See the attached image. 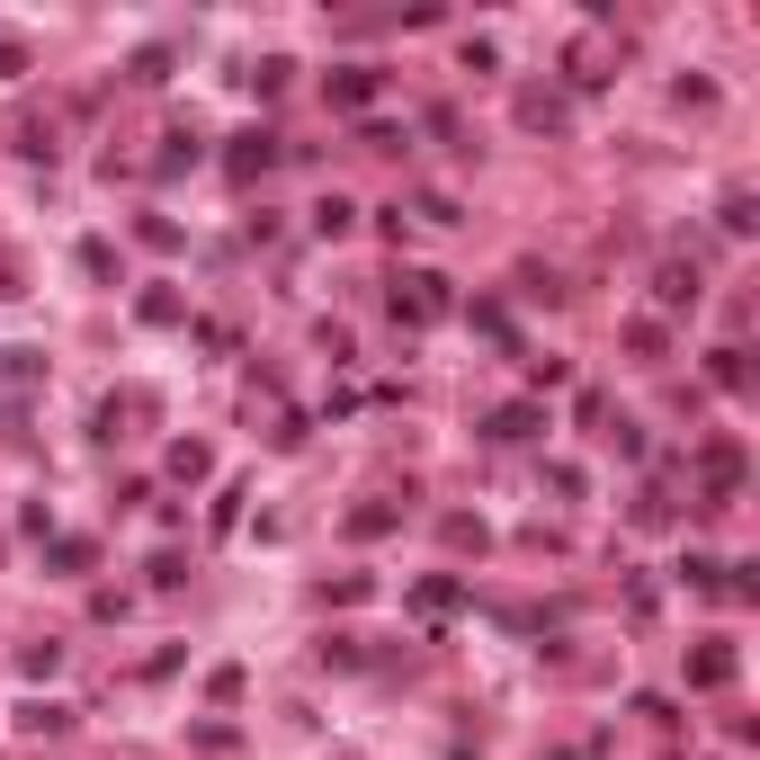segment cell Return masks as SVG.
Segmentation results:
<instances>
[{
    "label": "cell",
    "instance_id": "7a4b0ae2",
    "mask_svg": "<svg viewBox=\"0 0 760 760\" xmlns=\"http://www.w3.org/2000/svg\"><path fill=\"white\" fill-rule=\"evenodd\" d=\"M332 99H349V107H358V99H376V72H368V63H349L340 81H332Z\"/></svg>",
    "mask_w": 760,
    "mask_h": 760
},
{
    "label": "cell",
    "instance_id": "8992f818",
    "mask_svg": "<svg viewBox=\"0 0 760 760\" xmlns=\"http://www.w3.org/2000/svg\"><path fill=\"white\" fill-rule=\"evenodd\" d=\"M690 680H707V690H716V680H734V654H698V662H690Z\"/></svg>",
    "mask_w": 760,
    "mask_h": 760
},
{
    "label": "cell",
    "instance_id": "6da1fadb",
    "mask_svg": "<svg viewBox=\"0 0 760 760\" xmlns=\"http://www.w3.org/2000/svg\"><path fill=\"white\" fill-rule=\"evenodd\" d=\"M394 313H412V322H439V313H448L439 278H403V286H394Z\"/></svg>",
    "mask_w": 760,
    "mask_h": 760
},
{
    "label": "cell",
    "instance_id": "3957f363",
    "mask_svg": "<svg viewBox=\"0 0 760 760\" xmlns=\"http://www.w3.org/2000/svg\"><path fill=\"white\" fill-rule=\"evenodd\" d=\"M662 305H698V269H662Z\"/></svg>",
    "mask_w": 760,
    "mask_h": 760
},
{
    "label": "cell",
    "instance_id": "5b68a950",
    "mask_svg": "<svg viewBox=\"0 0 760 760\" xmlns=\"http://www.w3.org/2000/svg\"><path fill=\"white\" fill-rule=\"evenodd\" d=\"M519 117H528V126H564V107H555L546 90H528V99H519Z\"/></svg>",
    "mask_w": 760,
    "mask_h": 760
},
{
    "label": "cell",
    "instance_id": "277c9868",
    "mask_svg": "<svg viewBox=\"0 0 760 760\" xmlns=\"http://www.w3.org/2000/svg\"><path fill=\"white\" fill-rule=\"evenodd\" d=\"M528 429H537V412H528V403H511V412H492V439H528Z\"/></svg>",
    "mask_w": 760,
    "mask_h": 760
}]
</instances>
